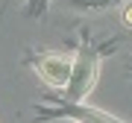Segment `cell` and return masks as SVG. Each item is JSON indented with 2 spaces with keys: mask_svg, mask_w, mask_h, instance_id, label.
Instances as JSON below:
<instances>
[{
  "mask_svg": "<svg viewBox=\"0 0 132 123\" xmlns=\"http://www.w3.org/2000/svg\"><path fill=\"white\" fill-rule=\"evenodd\" d=\"M97 76H100V53L82 50L79 56L71 61V76H68V85L62 88L65 103H82V100L94 91Z\"/></svg>",
  "mask_w": 132,
  "mask_h": 123,
  "instance_id": "6da1fadb",
  "label": "cell"
},
{
  "mask_svg": "<svg viewBox=\"0 0 132 123\" xmlns=\"http://www.w3.org/2000/svg\"><path fill=\"white\" fill-rule=\"evenodd\" d=\"M71 61L68 56H59V53H50V56H44L38 61V76H41L44 82H47L50 88H65L68 85V76H71Z\"/></svg>",
  "mask_w": 132,
  "mask_h": 123,
  "instance_id": "7a4b0ae2",
  "label": "cell"
},
{
  "mask_svg": "<svg viewBox=\"0 0 132 123\" xmlns=\"http://www.w3.org/2000/svg\"><path fill=\"white\" fill-rule=\"evenodd\" d=\"M41 117H65V120H120L118 114L100 111L94 106H82V103H62L50 111H41Z\"/></svg>",
  "mask_w": 132,
  "mask_h": 123,
  "instance_id": "3957f363",
  "label": "cell"
},
{
  "mask_svg": "<svg viewBox=\"0 0 132 123\" xmlns=\"http://www.w3.org/2000/svg\"><path fill=\"white\" fill-rule=\"evenodd\" d=\"M65 9H73V12H106L112 6H118L120 0H56Z\"/></svg>",
  "mask_w": 132,
  "mask_h": 123,
  "instance_id": "277c9868",
  "label": "cell"
},
{
  "mask_svg": "<svg viewBox=\"0 0 132 123\" xmlns=\"http://www.w3.org/2000/svg\"><path fill=\"white\" fill-rule=\"evenodd\" d=\"M120 18H123V27L132 29V0H123V12H120Z\"/></svg>",
  "mask_w": 132,
  "mask_h": 123,
  "instance_id": "5b68a950",
  "label": "cell"
},
{
  "mask_svg": "<svg viewBox=\"0 0 132 123\" xmlns=\"http://www.w3.org/2000/svg\"><path fill=\"white\" fill-rule=\"evenodd\" d=\"M47 3H50V0H32V3H29V12H32V15L44 12V9H47Z\"/></svg>",
  "mask_w": 132,
  "mask_h": 123,
  "instance_id": "8992f818",
  "label": "cell"
}]
</instances>
